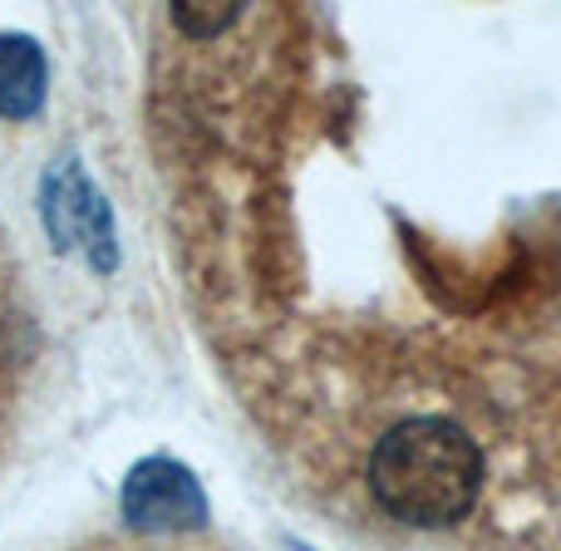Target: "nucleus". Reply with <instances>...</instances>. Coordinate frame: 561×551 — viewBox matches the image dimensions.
Listing matches in <instances>:
<instances>
[{"label":"nucleus","instance_id":"obj_1","mask_svg":"<svg viewBox=\"0 0 561 551\" xmlns=\"http://www.w3.org/2000/svg\"><path fill=\"white\" fill-rule=\"evenodd\" d=\"M35 365H39L35 306H30L25 272H20L15 252L0 237V468H5L10 444L20 434V418H25Z\"/></svg>","mask_w":561,"mask_h":551},{"label":"nucleus","instance_id":"obj_2","mask_svg":"<svg viewBox=\"0 0 561 551\" xmlns=\"http://www.w3.org/2000/svg\"><path fill=\"white\" fill-rule=\"evenodd\" d=\"M45 99V59L35 39L0 35V118H30Z\"/></svg>","mask_w":561,"mask_h":551},{"label":"nucleus","instance_id":"obj_3","mask_svg":"<svg viewBox=\"0 0 561 551\" xmlns=\"http://www.w3.org/2000/svg\"><path fill=\"white\" fill-rule=\"evenodd\" d=\"M183 507L193 517L203 513V497L187 483V473H173V468L153 463L128 483V513H134L138 523H183Z\"/></svg>","mask_w":561,"mask_h":551}]
</instances>
